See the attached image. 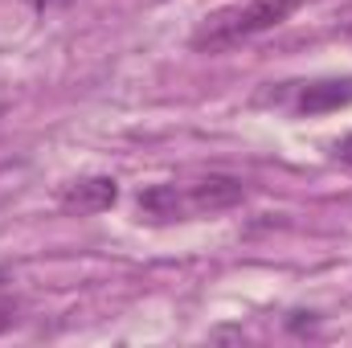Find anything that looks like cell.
<instances>
[{"instance_id":"6da1fadb","label":"cell","mask_w":352,"mask_h":348,"mask_svg":"<svg viewBox=\"0 0 352 348\" xmlns=\"http://www.w3.org/2000/svg\"><path fill=\"white\" fill-rule=\"evenodd\" d=\"M303 0H246V4H230V8H217L209 12L197 33L188 37V45L197 54H226V50H238L242 41L258 37L278 29Z\"/></svg>"},{"instance_id":"7a4b0ae2","label":"cell","mask_w":352,"mask_h":348,"mask_svg":"<svg viewBox=\"0 0 352 348\" xmlns=\"http://www.w3.org/2000/svg\"><path fill=\"white\" fill-rule=\"evenodd\" d=\"M242 201H246V184L238 176H226V173H213L184 188L188 213H226V209H234Z\"/></svg>"},{"instance_id":"3957f363","label":"cell","mask_w":352,"mask_h":348,"mask_svg":"<svg viewBox=\"0 0 352 348\" xmlns=\"http://www.w3.org/2000/svg\"><path fill=\"white\" fill-rule=\"evenodd\" d=\"M115 201H119V184H115V176H82V180L66 184L62 197H58L62 213H70V217L102 213V209H111Z\"/></svg>"},{"instance_id":"277c9868","label":"cell","mask_w":352,"mask_h":348,"mask_svg":"<svg viewBox=\"0 0 352 348\" xmlns=\"http://www.w3.org/2000/svg\"><path fill=\"white\" fill-rule=\"evenodd\" d=\"M352 107V78H320V83H307L295 111L299 115H328V111H340Z\"/></svg>"},{"instance_id":"5b68a950","label":"cell","mask_w":352,"mask_h":348,"mask_svg":"<svg viewBox=\"0 0 352 348\" xmlns=\"http://www.w3.org/2000/svg\"><path fill=\"white\" fill-rule=\"evenodd\" d=\"M140 213H148L152 221H180L188 217V205H184V188L176 184H152L140 193Z\"/></svg>"},{"instance_id":"8992f818","label":"cell","mask_w":352,"mask_h":348,"mask_svg":"<svg viewBox=\"0 0 352 348\" xmlns=\"http://www.w3.org/2000/svg\"><path fill=\"white\" fill-rule=\"evenodd\" d=\"M12 324H16V303H12V299H0V336H4Z\"/></svg>"},{"instance_id":"52a82bcc","label":"cell","mask_w":352,"mask_h":348,"mask_svg":"<svg viewBox=\"0 0 352 348\" xmlns=\"http://www.w3.org/2000/svg\"><path fill=\"white\" fill-rule=\"evenodd\" d=\"M29 4H33L37 12H58V8H70L74 0H29Z\"/></svg>"},{"instance_id":"ba28073f","label":"cell","mask_w":352,"mask_h":348,"mask_svg":"<svg viewBox=\"0 0 352 348\" xmlns=\"http://www.w3.org/2000/svg\"><path fill=\"white\" fill-rule=\"evenodd\" d=\"M336 160H340V164H352V135H344V140L336 144Z\"/></svg>"},{"instance_id":"9c48e42d","label":"cell","mask_w":352,"mask_h":348,"mask_svg":"<svg viewBox=\"0 0 352 348\" xmlns=\"http://www.w3.org/2000/svg\"><path fill=\"white\" fill-rule=\"evenodd\" d=\"M4 283H8V270H0V287H4Z\"/></svg>"},{"instance_id":"30bf717a","label":"cell","mask_w":352,"mask_h":348,"mask_svg":"<svg viewBox=\"0 0 352 348\" xmlns=\"http://www.w3.org/2000/svg\"><path fill=\"white\" fill-rule=\"evenodd\" d=\"M344 33H349V41H352V21H349V29H344Z\"/></svg>"}]
</instances>
